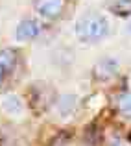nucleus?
I'll use <instances>...</instances> for the list:
<instances>
[{
    "mask_svg": "<svg viewBox=\"0 0 131 146\" xmlns=\"http://www.w3.org/2000/svg\"><path fill=\"white\" fill-rule=\"evenodd\" d=\"M107 21L100 13H87L76 22V35L83 43H98L107 35Z\"/></svg>",
    "mask_w": 131,
    "mask_h": 146,
    "instance_id": "nucleus-1",
    "label": "nucleus"
},
{
    "mask_svg": "<svg viewBox=\"0 0 131 146\" xmlns=\"http://www.w3.org/2000/svg\"><path fill=\"white\" fill-rule=\"evenodd\" d=\"M41 32H43V24L37 19H24L17 26L15 37H17V41H30V39H35Z\"/></svg>",
    "mask_w": 131,
    "mask_h": 146,
    "instance_id": "nucleus-2",
    "label": "nucleus"
},
{
    "mask_svg": "<svg viewBox=\"0 0 131 146\" xmlns=\"http://www.w3.org/2000/svg\"><path fill=\"white\" fill-rule=\"evenodd\" d=\"M35 11L44 19H56L63 13L65 0H35Z\"/></svg>",
    "mask_w": 131,
    "mask_h": 146,
    "instance_id": "nucleus-3",
    "label": "nucleus"
},
{
    "mask_svg": "<svg viewBox=\"0 0 131 146\" xmlns=\"http://www.w3.org/2000/svg\"><path fill=\"white\" fill-rule=\"evenodd\" d=\"M116 72H118V61H114L113 57H105V59L96 63L94 78L100 82H105V80H111L113 76H116Z\"/></svg>",
    "mask_w": 131,
    "mask_h": 146,
    "instance_id": "nucleus-4",
    "label": "nucleus"
},
{
    "mask_svg": "<svg viewBox=\"0 0 131 146\" xmlns=\"http://www.w3.org/2000/svg\"><path fill=\"white\" fill-rule=\"evenodd\" d=\"M107 11L118 17H129L131 15V0H105Z\"/></svg>",
    "mask_w": 131,
    "mask_h": 146,
    "instance_id": "nucleus-5",
    "label": "nucleus"
},
{
    "mask_svg": "<svg viewBox=\"0 0 131 146\" xmlns=\"http://www.w3.org/2000/svg\"><path fill=\"white\" fill-rule=\"evenodd\" d=\"M15 65H17V54L9 48L0 50V67L6 72H11L15 68Z\"/></svg>",
    "mask_w": 131,
    "mask_h": 146,
    "instance_id": "nucleus-6",
    "label": "nucleus"
},
{
    "mask_svg": "<svg viewBox=\"0 0 131 146\" xmlns=\"http://www.w3.org/2000/svg\"><path fill=\"white\" fill-rule=\"evenodd\" d=\"M116 109L122 117L131 118V93H122L116 98Z\"/></svg>",
    "mask_w": 131,
    "mask_h": 146,
    "instance_id": "nucleus-7",
    "label": "nucleus"
},
{
    "mask_svg": "<svg viewBox=\"0 0 131 146\" xmlns=\"http://www.w3.org/2000/svg\"><path fill=\"white\" fill-rule=\"evenodd\" d=\"M6 74H7V72L4 70L2 67H0V85H2V82H4V78H6Z\"/></svg>",
    "mask_w": 131,
    "mask_h": 146,
    "instance_id": "nucleus-8",
    "label": "nucleus"
}]
</instances>
